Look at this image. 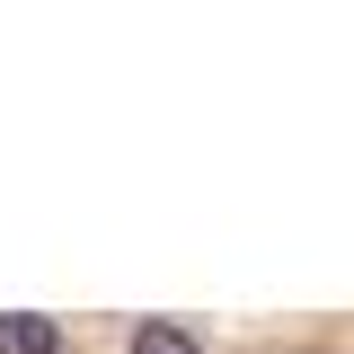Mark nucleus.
I'll return each instance as SVG.
<instances>
[{
    "label": "nucleus",
    "instance_id": "obj_3",
    "mask_svg": "<svg viewBox=\"0 0 354 354\" xmlns=\"http://www.w3.org/2000/svg\"><path fill=\"white\" fill-rule=\"evenodd\" d=\"M283 354H337V346H283Z\"/></svg>",
    "mask_w": 354,
    "mask_h": 354
},
{
    "label": "nucleus",
    "instance_id": "obj_2",
    "mask_svg": "<svg viewBox=\"0 0 354 354\" xmlns=\"http://www.w3.org/2000/svg\"><path fill=\"white\" fill-rule=\"evenodd\" d=\"M133 354H204V337L177 328V319H142V328H133Z\"/></svg>",
    "mask_w": 354,
    "mask_h": 354
},
{
    "label": "nucleus",
    "instance_id": "obj_1",
    "mask_svg": "<svg viewBox=\"0 0 354 354\" xmlns=\"http://www.w3.org/2000/svg\"><path fill=\"white\" fill-rule=\"evenodd\" d=\"M0 354H62V328L36 310H0Z\"/></svg>",
    "mask_w": 354,
    "mask_h": 354
}]
</instances>
